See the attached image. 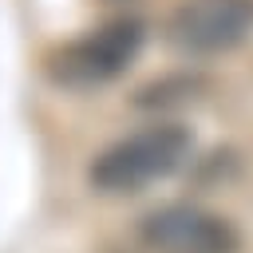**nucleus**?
Masks as SVG:
<instances>
[{"label": "nucleus", "instance_id": "nucleus-1", "mask_svg": "<svg viewBox=\"0 0 253 253\" xmlns=\"http://www.w3.org/2000/svg\"><path fill=\"white\" fill-rule=\"evenodd\" d=\"M190 154V130L178 123H150L99 150L87 178L99 194H138L142 186L174 174Z\"/></svg>", "mask_w": 253, "mask_h": 253}, {"label": "nucleus", "instance_id": "nucleus-2", "mask_svg": "<svg viewBox=\"0 0 253 253\" xmlns=\"http://www.w3.org/2000/svg\"><path fill=\"white\" fill-rule=\"evenodd\" d=\"M142 47V24L138 20H107L95 32L71 40L55 59H51V75L67 87H99L107 79H115L119 71H126V63L138 55Z\"/></svg>", "mask_w": 253, "mask_h": 253}, {"label": "nucleus", "instance_id": "nucleus-3", "mask_svg": "<svg viewBox=\"0 0 253 253\" xmlns=\"http://www.w3.org/2000/svg\"><path fill=\"white\" fill-rule=\"evenodd\" d=\"M138 241L150 253H237V229L202 206H158L138 221Z\"/></svg>", "mask_w": 253, "mask_h": 253}, {"label": "nucleus", "instance_id": "nucleus-4", "mask_svg": "<svg viewBox=\"0 0 253 253\" xmlns=\"http://www.w3.org/2000/svg\"><path fill=\"white\" fill-rule=\"evenodd\" d=\"M253 36V0H182L170 16V43L217 55Z\"/></svg>", "mask_w": 253, "mask_h": 253}, {"label": "nucleus", "instance_id": "nucleus-5", "mask_svg": "<svg viewBox=\"0 0 253 253\" xmlns=\"http://www.w3.org/2000/svg\"><path fill=\"white\" fill-rule=\"evenodd\" d=\"M198 87H202L198 79H158V83H146L134 103L138 107H170V103H182L186 95L194 99Z\"/></svg>", "mask_w": 253, "mask_h": 253}]
</instances>
